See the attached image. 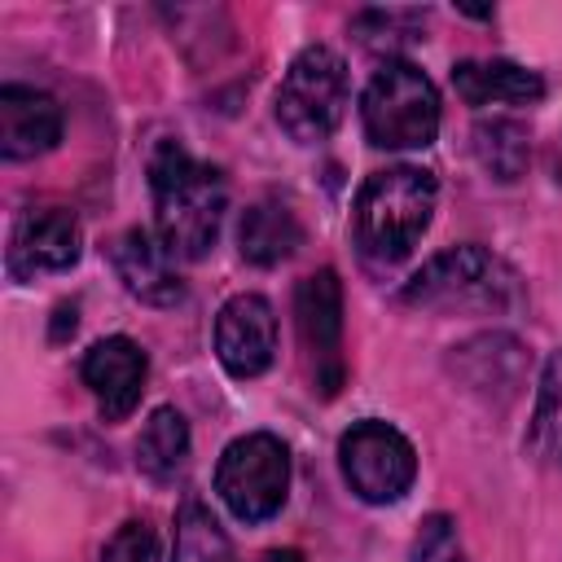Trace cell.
Segmentation results:
<instances>
[{
  "mask_svg": "<svg viewBox=\"0 0 562 562\" xmlns=\"http://www.w3.org/2000/svg\"><path fill=\"white\" fill-rule=\"evenodd\" d=\"M439 184L426 167H386L373 171L351 206V233L364 259L373 263H400L422 233L430 228Z\"/></svg>",
  "mask_w": 562,
  "mask_h": 562,
  "instance_id": "2",
  "label": "cell"
},
{
  "mask_svg": "<svg viewBox=\"0 0 562 562\" xmlns=\"http://www.w3.org/2000/svg\"><path fill=\"white\" fill-rule=\"evenodd\" d=\"M303 241V228H299V215L281 202V198H259L241 211V224H237V250L241 259L259 263V268H272L281 259H290Z\"/></svg>",
  "mask_w": 562,
  "mask_h": 562,
  "instance_id": "15",
  "label": "cell"
},
{
  "mask_svg": "<svg viewBox=\"0 0 562 562\" xmlns=\"http://www.w3.org/2000/svg\"><path fill=\"white\" fill-rule=\"evenodd\" d=\"M338 461H342V479L351 483V492L369 505L400 501L417 474L413 443L386 422H356L338 439Z\"/></svg>",
  "mask_w": 562,
  "mask_h": 562,
  "instance_id": "7",
  "label": "cell"
},
{
  "mask_svg": "<svg viewBox=\"0 0 562 562\" xmlns=\"http://www.w3.org/2000/svg\"><path fill=\"white\" fill-rule=\"evenodd\" d=\"M61 140V110L48 92L26 83L0 88V154L9 162H26L48 154Z\"/></svg>",
  "mask_w": 562,
  "mask_h": 562,
  "instance_id": "12",
  "label": "cell"
},
{
  "mask_svg": "<svg viewBox=\"0 0 562 562\" xmlns=\"http://www.w3.org/2000/svg\"><path fill=\"white\" fill-rule=\"evenodd\" d=\"M171 250L145 233V228H127L114 246H110V263L119 272V281L140 299V303H154V307H171L184 299V285L171 268Z\"/></svg>",
  "mask_w": 562,
  "mask_h": 562,
  "instance_id": "13",
  "label": "cell"
},
{
  "mask_svg": "<svg viewBox=\"0 0 562 562\" xmlns=\"http://www.w3.org/2000/svg\"><path fill=\"white\" fill-rule=\"evenodd\" d=\"M474 154H479L483 171H492L496 180H518L522 167H527V154H531L527 127L522 123H509V119L479 123L474 127Z\"/></svg>",
  "mask_w": 562,
  "mask_h": 562,
  "instance_id": "18",
  "label": "cell"
},
{
  "mask_svg": "<svg viewBox=\"0 0 562 562\" xmlns=\"http://www.w3.org/2000/svg\"><path fill=\"white\" fill-rule=\"evenodd\" d=\"M518 299V277L483 246H452L422 263V272L404 285V303L413 307H509Z\"/></svg>",
  "mask_w": 562,
  "mask_h": 562,
  "instance_id": "5",
  "label": "cell"
},
{
  "mask_svg": "<svg viewBox=\"0 0 562 562\" xmlns=\"http://www.w3.org/2000/svg\"><path fill=\"white\" fill-rule=\"evenodd\" d=\"M263 562H303V553H294V549H272V553H263Z\"/></svg>",
  "mask_w": 562,
  "mask_h": 562,
  "instance_id": "24",
  "label": "cell"
},
{
  "mask_svg": "<svg viewBox=\"0 0 562 562\" xmlns=\"http://www.w3.org/2000/svg\"><path fill=\"white\" fill-rule=\"evenodd\" d=\"M360 119L378 149H422L439 132V92L413 61H386L364 88Z\"/></svg>",
  "mask_w": 562,
  "mask_h": 562,
  "instance_id": "3",
  "label": "cell"
},
{
  "mask_svg": "<svg viewBox=\"0 0 562 562\" xmlns=\"http://www.w3.org/2000/svg\"><path fill=\"white\" fill-rule=\"evenodd\" d=\"M452 88L465 105H492V101H509V105H527L544 97V79L518 61H457L452 66Z\"/></svg>",
  "mask_w": 562,
  "mask_h": 562,
  "instance_id": "14",
  "label": "cell"
},
{
  "mask_svg": "<svg viewBox=\"0 0 562 562\" xmlns=\"http://www.w3.org/2000/svg\"><path fill=\"white\" fill-rule=\"evenodd\" d=\"M184 461H189V426H184V417L176 408H154V417L145 422L140 439H136V465L149 479L167 483V479H176L184 470Z\"/></svg>",
  "mask_w": 562,
  "mask_h": 562,
  "instance_id": "17",
  "label": "cell"
},
{
  "mask_svg": "<svg viewBox=\"0 0 562 562\" xmlns=\"http://www.w3.org/2000/svg\"><path fill=\"white\" fill-rule=\"evenodd\" d=\"M154 553H158L154 527L140 522V518H132V522H123V527L110 536L101 562H154Z\"/></svg>",
  "mask_w": 562,
  "mask_h": 562,
  "instance_id": "22",
  "label": "cell"
},
{
  "mask_svg": "<svg viewBox=\"0 0 562 562\" xmlns=\"http://www.w3.org/2000/svg\"><path fill=\"white\" fill-rule=\"evenodd\" d=\"M553 171H558V180H562V132H558V145H553Z\"/></svg>",
  "mask_w": 562,
  "mask_h": 562,
  "instance_id": "25",
  "label": "cell"
},
{
  "mask_svg": "<svg viewBox=\"0 0 562 562\" xmlns=\"http://www.w3.org/2000/svg\"><path fill=\"white\" fill-rule=\"evenodd\" d=\"M176 562H237L224 527L198 501L176 514Z\"/></svg>",
  "mask_w": 562,
  "mask_h": 562,
  "instance_id": "19",
  "label": "cell"
},
{
  "mask_svg": "<svg viewBox=\"0 0 562 562\" xmlns=\"http://www.w3.org/2000/svg\"><path fill=\"white\" fill-rule=\"evenodd\" d=\"M66 329L75 334V303H61V307H57V321H53V338H66Z\"/></svg>",
  "mask_w": 562,
  "mask_h": 562,
  "instance_id": "23",
  "label": "cell"
},
{
  "mask_svg": "<svg viewBox=\"0 0 562 562\" xmlns=\"http://www.w3.org/2000/svg\"><path fill=\"white\" fill-rule=\"evenodd\" d=\"M149 189L158 211V241L180 259H202L215 246L228 206L224 176L184 154L176 140H162L149 158Z\"/></svg>",
  "mask_w": 562,
  "mask_h": 562,
  "instance_id": "1",
  "label": "cell"
},
{
  "mask_svg": "<svg viewBox=\"0 0 562 562\" xmlns=\"http://www.w3.org/2000/svg\"><path fill=\"white\" fill-rule=\"evenodd\" d=\"M83 250V233L79 220L61 206H44V211H26L13 228V246H9V268L13 277H35V272H66Z\"/></svg>",
  "mask_w": 562,
  "mask_h": 562,
  "instance_id": "10",
  "label": "cell"
},
{
  "mask_svg": "<svg viewBox=\"0 0 562 562\" xmlns=\"http://www.w3.org/2000/svg\"><path fill=\"white\" fill-rule=\"evenodd\" d=\"M215 356L233 378H259L277 356V316L259 294H233L215 316Z\"/></svg>",
  "mask_w": 562,
  "mask_h": 562,
  "instance_id": "9",
  "label": "cell"
},
{
  "mask_svg": "<svg viewBox=\"0 0 562 562\" xmlns=\"http://www.w3.org/2000/svg\"><path fill=\"white\" fill-rule=\"evenodd\" d=\"M501 364H505V369H522V364H527L522 347H518L514 338H505V334L470 338V342L457 347V356H452V369H461L474 391H496V386H501V395L509 400V395L518 391V382H509L505 373H496Z\"/></svg>",
  "mask_w": 562,
  "mask_h": 562,
  "instance_id": "16",
  "label": "cell"
},
{
  "mask_svg": "<svg viewBox=\"0 0 562 562\" xmlns=\"http://www.w3.org/2000/svg\"><path fill=\"white\" fill-rule=\"evenodd\" d=\"M294 325L312 369V386L321 395H338L342 386V285L334 268H316L294 290Z\"/></svg>",
  "mask_w": 562,
  "mask_h": 562,
  "instance_id": "8",
  "label": "cell"
},
{
  "mask_svg": "<svg viewBox=\"0 0 562 562\" xmlns=\"http://www.w3.org/2000/svg\"><path fill=\"white\" fill-rule=\"evenodd\" d=\"M272 110L290 140L299 145L325 140L347 110V61L325 44L303 48L285 70Z\"/></svg>",
  "mask_w": 562,
  "mask_h": 562,
  "instance_id": "4",
  "label": "cell"
},
{
  "mask_svg": "<svg viewBox=\"0 0 562 562\" xmlns=\"http://www.w3.org/2000/svg\"><path fill=\"white\" fill-rule=\"evenodd\" d=\"M531 448L562 465V347L549 356L540 378V395L531 413Z\"/></svg>",
  "mask_w": 562,
  "mask_h": 562,
  "instance_id": "20",
  "label": "cell"
},
{
  "mask_svg": "<svg viewBox=\"0 0 562 562\" xmlns=\"http://www.w3.org/2000/svg\"><path fill=\"white\" fill-rule=\"evenodd\" d=\"M145 373H149L145 351L123 334L92 342L83 356V382L92 386L105 422H123L136 408V400L145 391Z\"/></svg>",
  "mask_w": 562,
  "mask_h": 562,
  "instance_id": "11",
  "label": "cell"
},
{
  "mask_svg": "<svg viewBox=\"0 0 562 562\" xmlns=\"http://www.w3.org/2000/svg\"><path fill=\"white\" fill-rule=\"evenodd\" d=\"M413 562H465L461 531L448 514H430L413 536Z\"/></svg>",
  "mask_w": 562,
  "mask_h": 562,
  "instance_id": "21",
  "label": "cell"
},
{
  "mask_svg": "<svg viewBox=\"0 0 562 562\" xmlns=\"http://www.w3.org/2000/svg\"><path fill=\"white\" fill-rule=\"evenodd\" d=\"M215 492L241 522H263L285 505L290 492V452L277 435H241L224 448L215 465Z\"/></svg>",
  "mask_w": 562,
  "mask_h": 562,
  "instance_id": "6",
  "label": "cell"
}]
</instances>
